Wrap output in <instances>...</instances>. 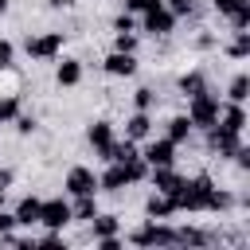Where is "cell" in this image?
I'll list each match as a JSON object with an SVG mask.
<instances>
[{"label": "cell", "mask_w": 250, "mask_h": 250, "mask_svg": "<svg viewBox=\"0 0 250 250\" xmlns=\"http://www.w3.org/2000/svg\"><path fill=\"white\" fill-rule=\"evenodd\" d=\"M215 176L211 172H195V176H184L180 191L172 195L176 199V215H211V199H215Z\"/></svg>", "instance_id": "6da1fadb"}, {"label": "cell", "mask_w": 250, "mask_h": 250, "mask_svg": "<svg viewBox=\"0 0 250 250\" xmlns=\"http://www.w3.org/2000/svg\"><path fill=\"white\" fill-rule=\"evenodd\" d=\"M125 242L141 246V250H168V246H176V227L168 219H145L133 230H125Z\"/></svg>", "instance_id": "7a4b0ae2"}, {"label": "cell", "mask_w": 250, "mask_h": 250, "mask_svg": "<svg viewBox=\"0 0 250 250\" xmlns=\"http://www.w3.org/2000/svg\"><path fill=\"white\" fill-rule=\"evenodd\" d=\"M176 27H180V20L164 8V0H160V4H152V8H145V12L137 16V31H141V35H148V39H172V35H176Z\"/></svg>", "instance_id": "3957f363"}, {"label": "cell", "mask_w": 250, "mask_h": 250, "mask_svg": "<svg viewBox=\"0 0 250 250\" xmlns=\"http://www.w3.org/2000/svg\"><path fill=\"white\" fill-rule=\"evenodd\" d=\"M66 47V31H31L23 39V55L31 62H55Z\"/></svg>", "instance_id": "277c9868"}, {"label": "cell", "mask_w": 250, "mask_h": 250, "mask_svg": "<svg viewBox=\"0 0 250 250\" xmlns=\"http://www.w3.org/2000/svg\"><path fill=\"white\" fill-rule=\"evenodd\" d=\"M246 141H242V133H230V129H223V125H211V129H203V152L207 156H215V160H223V164H230L234 156H238V148H242Z\"/></svg>", "instance_id": "5b68a950"}, {"label": "cell", "mask_w": 250, "mask_h": 250, "mask_svg": "<svg viewBox=\"0 0 250 250\" xmlns=\"http://www.w3.org/2000/svg\"><path fill=\"white\" fill-rule=\"evenodd\" d=\"M219 105H223V98L215 94V86L203 90V94H195V98H188V121H191V129L195 133L211 129L219 121Z\"/></svg>", "instance_id": "8992f818"}, {"label": "cell", "mask_w": 250, "mask_h": 250, "mask_svg": "<svg viewBox=\"0 0 250 250\" xmlns=\"http://www.w3.org/2000/svg\"><path fill=\"white\" fill-rule=\"evenodd\" d=\"M113 141H117V125H113L109 117H94V121L86 125V145L94 148V156H98V160H105V156H109Z\"/></svg>", "instance_id": "52a82bcc"}, {"label": "cell", "mask_w": 250, "mask_h": 250, "mask_svg": "<svg viewBox=\"0 0 250 250\" xmlns=\"http://www.w3.org/2000/svg\"><path fill=\"white\" fill-rule=\"evenodd\" d=\"M39 227L47 230H66L70 227V195H51L39 203Z\"/></svg>", "instance_id": "ba28073f"}, {"label": "cell", "mask_w": 250, "mask_h": 250, "mask_svg": "<svg viewBox=\"0 0 250 250\" xmlns=\"http://www.w3.org/2000/svg\"><path fill=\"white\" fill-rule=\"evenodd\" d=\"M62 191L74 199V195H98V172L90 168V164H74V168H66V176H62Z\"/></svg>", "instance_id": "9c48e42d"}, {"label": "cell", "mask_w": 250, "mask_h": 250, "mask_svg": "<svg viewBox=\"0 0 250 250\" xmlns=\"http://www.w3.org/2000/svg\"><path fill=\"white\" fill-rule=\"evenodd\" d=\"M211 12L219 20L230 23V31H246L250 27V0H207Z\"/></svg>", "instance_id": "30bf717a"}, {"label": "cell", "mask_w": 250, "mask_h": 250, "mask_svg": "<svg viewBox=\"0 0 250 250\" xmlns=\"http://www.w3.org/2000/svg\"><path fill=\"white\" fill-rule=\"evenodd\" d=\"M141 156H145V164L148 168H164V164H176V145L168 141V137H148V141H141Z\"/></svg>", "instance_id": "8fae6325"}, {"label": "cell", "mask_w": 250, "mask_h": 250, "mask_svg": "<svg viewBox=\"0 0 250 250\" xmlns=\"http://www.w3.org/2000/svg\"><path fill=\"white\" fill-rule=\"evenodd\" d=\"M55 62H59V66H55V86H59V90H78L82 78H86L82 59H74V55H59Z\"/></svg>", "instance_id": "7c38bea8"}, {"label": "cell", "mask_w": 250, "mask_h": 250, "mask_svg": "<svg viewBox=\"0 0 250 250\" xmlns=\"http://www.w3.org/2000/svg\"><path fill=\"white\" fill-rule=\"evenodd\" d=\"M102 70H105L109 78H137L141 62H137L133 51H109V55L102 59Z\"/></svg>", "instance_id": "4fadbf2b"}, {"label": "cell", "mask_w": 250, "mask_h": 250, "mask_svg": "<svg viewBox=\"0 0 250 250\" xmlns=\"http://www.w3.org/2000/svg\"><path fill=\"white\" fill-rule=\"evenodd\" d=\"M176 90L184 94V98H195V94H203V90H211V74L203 70V66H188L180 78H176Z\"/></svg>", "instance_id": "5bb4252c"}, {"label": "cell", "mask_w": 250, "mask_h": 250, "mask_svg": "<svg viewBox=\"0 0 250 250\" xmlns=\"http://www.w3.org/2000/svg\"><path fill=\"white\" fill-rule=\"evenodd\" d=\"M152 133H156V117H152V113L133 109V113L125 117V137H129V141H137V145H141V141H148Z\"/></svg>", "instance_id": "9a60e30c"}, {"label": "cell", "mask_w": 250, "mask_h": 250, "mask_svg": "<svg viewBox=\"0 0 250 250\" xmlns=\"http://www.w3.org/2000/svg\"><path fill=\"white\" fill-rule=\"evenodd\" d=\"M215 125H223V129H230V133H246V125H250L246 105H242V102H223V105H219V121H215Z\"/></svg>", "instance_id": "2e32d148"}, {"label": "cell", "mask_w": 250, "mask_h": 250, "mask_svg": "<svg viewBox=\"0 0 250 250\" xmlns=\"http://www.w3.org/2000/svg\"><path fill=\"white\" fill-rule=\"evenodd\" d=\"M164 137L180 148V145H191L195 141V129H191V121H188V113H172L168 121H164Z\"/></svg>", "instance_id": "e0dca14e"}, {"label": "cell", "mask_w": 250, "mask_h": 250, "mask_svg": "<svg viewBox=\"0 0 250 250\" xmlns=\"http://www.w3.org/2000/svg\"><path fill=\"white\" fill-rule=\"evenodd\" d=\"M145 219H176V199L164 191H148L145 195Z\"/></svg>", "instance_id": "ac0fdd59"}, {"label": "cell", "mask_w": 250, "mask_h": 250, "mask_svg": "<svg viewBox=\"0 0 250 250\" xmlns=\"http://www.w3.org/2000/svg\"><path fill=\"white\" fill-rule=\"evenodd\" d=\"M86 227H90V230H86L90 242H94V238H109V234H121V215H113V211H98Z\"/></svg>", "instance_id": "d6986e66"}, {"label": "cell", "mask_w": 250, "mask_h": 250, "mask_svg": "<svg viewBox=\"0 0 250 250\" xmlns=\"http://www.w3.org/2000/svg\"><path fill=\"white\" fill-rule=\"evenodd\" d=\"M219 51H223L230 62H246V59H250V27H246V31H230V39L219 43Z\"/></svg>", "instance_id": "ffe728a7"}, {"label": "cell", "mask_w": 250, "mask_h": 250, "mask_svg": "<svg viewBox=\"0 0 250 250\" xmlns=\"http://www.w3.org/2000/svg\"><path fill=\"white\" fill-rule=\"evenodd\" d=\"M39 203H43L39 195H20V203H16V211H12L16 223H20V227H39Z\"/></svg>", "instance_id": "44dd1931"}, {"label": "cell", "mask_w": 250, "mask_h": 250, "mask_svg": "<svg viewBox=\"0 0 250 250\" xmlns=\"http://www.w3.org/2000/svg\"><path fill=\"white\" fill-rule=\"evenodd\" d=\"M98 211H102V207H98V195H74V199H70V223H82V227H86Z\"/></svg>", "instance_id": "7402d4cb"}, {"label": "cell", "mask_w": 250, "mask_h": 250, "mask_svg": "<svg viewBox=\"0 0 250 250\" xmlns=\"http://www.w3.org/2000/svg\"><path fill=\"white\" fill-rule=\"evenodd\" d=\"M164 8H168L176 20H188V23H199V20H203V12H207L199 0H164Z\"/></svg>", "instance_id": "603a6c76"}, {"label": "cell", "mask_w": 250, "mask_h": 250, "mask_svg": "<svg viewBox=\"0 0 250 250\" xmlns=\"http://www.w3.org/2000/svg\"><path fill=\"white\" fill-rule=\"evenodd\" d=\"M246 98H250V74L238 70V74H230V82H227V102H242V105H246Z\"/></svg>", "instance_id": "cb8c5ba5"}, {"label": "cell", "mask_w": 250, "mask_h": 250, "mask_svg": "<svg viewBox=\"0 0 250 250\" xmlns=\"http://www.w3.org/2000/svg\"><path fill=\"white\" fill-rule=\"evenodd\" d=\"M195 55H207V51H219V35L215 31H207V27H199L195 35H191V43H188Z\"/></svg>", "instance_id": "d4e9b609"}, {"label": "cell", "mask_w": 250, "mask_h": 250, "mask_svg": "<svg viewBox=\"0 0 250 250\" xmlns=\"http://www.w3.org/2000/svg\"><path fill=\"white\" fill-rule=\"evenodd\" d=\"M23 109V98L20 94H0V125H12V117Z\"/></svg>", "instance_id": "484cf974"}, {"label": "cell", "mask_w": 250, "mask_h": 250, "mask_svg": "<svg viewBox=\"0 0 250 250\" xmlns=\"http://www.w3.org/2000/svg\"><path fill=\"white\" fill-rule=\"evenodd\" d=\"M133 109L152 113V109H156V90H152V86H137V90H133Z\"/></svg>", "instance_id": "4316f807"}, {"label": "cell", "mask_w": 250, "mask_h": 250, "mask_svg": "<svg viewBox=\"0 0 250 250\" xmlns=\"http://www.w3.org/2000/svg\"><path fill=\"white\" fill-rule=\"evenodd\" d=\"M141 47V31H113V51H133Z\"/></svg>", "instance_id": "83f0119b"}, {"label": "cell", "mask_w": 250, "mask_h": 250, "mask_svg": "<svg viewBox=\"0 0 250 250\" xmlns=\"http://www.w3.org/2000/svg\"><path fill=\"white\" fill-rule=\"evenodd\" d=\"M12 125H16V133H20V137H31V133L39 129V117H35V113H27V109H20V113L12 117Z\"/></svg>", "instance_id": "f1b7e54d"}, {"label": "cell", "mask_w": 250, "mask_h": 250, "mask_svg": "<svg viewBox=\"0 0 250 250\" xmlns=\"http://www.w3.org/2000/svg\"><path fill=\"white\" fill-rule=\"evenodd\" d=\"M35 246H43V250H66V234H62V230H47V227H43V234L35 238Z\"/></svg>", "instance_id": "f546056e"}, {"label": "cell", "mask_w": 250, "mask_h": 250, "mask_svg": "<svg viewBox=\"0 0 250 250\" xmlns=\"http://www.w3.org/2000/svg\"><path fill=\"white\" fill-rule=\"evenodd\" d=\"M16 66V43L12 39H0V74Z\"/></svg>", "instance_id": "4dcf8cb0"}, {"label": "cell", "mask_w": 250, "mask_h": 250, "mask_svg": "<svg viewBox=\"0 0 250 250\" xmlns=\"http://www.w3.org/2000/svg\"><path fill=\"white\" fill-rule=\"evenodd\" d=\"M113 31H137V16H133V12H125V8H121V12H117V16H113Z\"/></svg>", "instance_id": "1f68e13d"}, {"label": "cell", "mask_w": 250, "mask_h": 250, "mask_svg": "<svg viewBox=\"0 0 250 250\" xmlns=\"http://www.w3.org/2000/svg\"><path fill=\"white\" fill-rule=\"evenodd\" d=\"M12 230H20V223H16V215H12V211H4V207H0V234H12Z\"/></svg>", "instance_id": "d6a6232c"}, {"label": "cell", "mask_w": 250, "mask_h": 250, "mask_svg": "<svg viewBox=\"0 0 250 250\" xmlns=\"http://www.w3.org/2000/svg\"><path fill=\"white\" fill-rule=\"evenodd\" d=\"M12 184H16V168H12V164H0V191L8 195V188H12Z\"/></svg>", "instance_id": "836d02e7"}, {"label": "cell", "mask_w": 250, "mask_h": 250, "mask_svg": "<svg viewBox=\"0 0 250 250\" xmlns=\"http://www.w3.org/2000/svg\"><path fill=\"white\" fill-rule=\"evenodd\" d=\"M152 4H160V0H121V8L125 12H133V16H141L145 8H152Z\"/></svg>", "instance_id": "e575fe53"}, {"label": "cell", "mask_w": 250, "mask_h": 250, "mask_svg": "<svg viewBox=\"0 0 250 250\" xmlns=\"http://www.w3.org/2000/svg\"><path fill=\"white\" fill-rule=\"evenodd\" d=\"M74 4H78V0H43V8H47V12H70Z\"/></svg>", "instance_id": "d590c367"}, {"label": "cell", "mask_w": 250, "mask_h": 250, "mask_svg": "<svg viewBox=\"0 0 250 250\" xmlns=\"http://www.w3.org/2000/svg\"><path fill=\"white\" fill-rule=\"evenodd\" d=\"M8 8H12V0H0V16H4V12H8Z\"/></svg>", "instance_id": "8d00e7d4"}, {"label": "cell", "mask_w": 250, "mask_h": 250, "mask_svg": "<svg viewBox=\"0 0 250 250\" xmlns=\"http://www.w3.org/2000/svg\"><path fill=\"white\" fill-rule=\"evenodd\" d=\"M0 207H4V191H0Z\"/></svg>", "instance_id": "74e56055"}]
</instances>
